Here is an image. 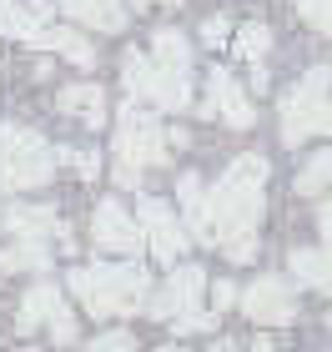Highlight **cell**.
<instances>
[{
	"label": "cell",
	"instance_id": "1",
	"mask_svg": "<svg viewBox=\"0 0 332 352\" xmlns=\"http://www.w3.org/2000/svg\"><path fill=\"white\" fill-rule=\"evenodd\" d=\"M262 182H267V162L262 156H236L227 166V176L201 197V206L186 212V227L201 242H227V236L257 232L262 221Z\"/></svg>",
	"mask_w": 332,
	"mask_h": 352
},
{
	"label": "cell",
	"instance_id": "2",
	"mask_svg": "<svg viewBox=\"0 0 332 352\" xmlns=\"http://www.w3.org/2000/svg\"><path fill=\"white\" fill-rule=\"evenodd\" d=\"M66 287L76 297H81V307L91 317H126L136 312L141 302H146V272H141L136 262H96V267H76Z\"/></svg>",
	"mask_w": 332,
	"mask_h": 352
},
{
	"label": "cell",
	"instance_id": "3",
	"mask_svg": "<svg viewBox=\"0 0 332 352\" xmlns=\"http://www.w3.org/2000/svg\"><path fill=\"white\" fill-rule=\"evenodd\" d=\"M60 156L30 131V126L5 121L0 126V191H36L56 176Z\"/></svg>",
	"mask_w": 332,
	"mask_h": 352
},
{
	"label": "cell",
	"instance_id": "4",
	"mask_svg": "<svg viewBox=\"0 0 332 352\" xmlns=\"http://www.w3.org/2000/svg\"><path fill=\"white\" fill-rule=\"evenodd\" d=\"M327 86H332V71L318 66L302 76L287 101H282V141L287 146H302L307 136H332V101H327Z\"/></svg>",
	"mask_w": 332,
	"mask_h": 352
},
{
	"label": "cell",
	"instance_id": "5",
	"mask_svg": "<svg viewBox=\"0 0 332 352\" xmlns=\"http://www.w3.org/2000/svg\"><path fill=\"white\" fill-rule=\"evenodd\" d=\"M121 76H126V86H131V96L156 101L162 111H186V106H192V86H186V76H192V71H171L156 56H136L131 51L121 60Z\"/></svg>",
	"mask_w": 332,
	"mask_h": 352
},
{
	"label": "cell",
	"instance_id": "6",
	"mask_svg": "<svg viewBox=\"0 0 332 352\" xmlns=\"http://www.w3.org/2000/svg\"><path fill=\"white\" fill-rule=\"evenodd\" d=\"M116 156L131 166H166V136L162 126H156L151 111H141L136 101L121 106V126H116Z\"/></svg>",
	"mask_w": 332,
	"mask_h": 352
},
{
	"label": "cell",
	"instance_id": "7",
	"mask_svg": "<svg viewBox=\"0 0 332 352\" xmlns=\"http://www.w3.org/2000/svg\"><path fill=\"white\" fill-rule=\"evenodd\" d=\"M36 327H45L56 342H76V317L66 307V297H60V287H51V282L30 287L21 312H15V332H36Z\"/></svg>",
	"mask_w": 332,
	"mask_h": 352
},
{
	"label": "cell",
	"instance_id": "8",
	"mask_svg": "<svg viewBox=\"0 0 332 352\" xmlns=\"http://www.w3.org/2000/svg\"><path fill=\"white\" fill-rule=\"evenodd\" d=\"M136 217H141V232H146L151 257H156V262H166V267H177V257L186 252V232L177 227L171 206H166L162 197H146V201L136 206Z\"/></svg>",
	"mask_w": 332,
	"mask_h": 352
},
{
	"label": "cell",
	"instance_id": "9",
	"mask_svg": "<svg viewBox=\"0 0 332 352\" xmlns=\"http://www.w3.org/2000/svg\"><path fill=\"white\" fill-rule=\"evenodd\" d=\"M242 312L252 317V322H262V327L292 322V317H297V292H292V282H282V277H257V282L242 292Z\"/></svg>",
	"mask_w": 332,
	"mask_h": 352
},
{
	"label": "cell",
	"instance_id": "10",
	"mask_svg": "<svg viewBox=\"0 0 332 352\" xmlns=\"http://www.w3.org/2000/svg\"><path fill=\"white\" fill-rule=\"evenodd\" d=\"M201 292H207V272H201V267H192V262H186V267H171L166 287L151 297V312L177 322V317L197 312V297H201Z\"/></svg>",
	"mask_w": 332,
	"mask_h": 352
},
{
	"label": "cell",
	"instance_id": "11",
	"mask_svg": "<svg viewBox=\"0 0 332 352\" xmlns=\"http://www.w3.org/2000/svg\"><path fill=\"white\" fill-rule=\"evenodd\" d=\"M91 236H96V247L106 252H136L141 247V217H131L121 201H101L96 217H91Z\"/></svg>",
	"mask_w": 332,
	"mask_h": 352
},
{
	"label": "cell",
	"instance_id": "12",
	"mask_svg": "<svg viewBox=\"0 0 332 352\" xmlns=\"http://www.w3.org/2000/svg\"><path fill=\"white\" fill-rule=\"evenodd\" d=\"M5 232L10 236H25V242H51V236H60V252H71V227L66 221H56L51 206H10L5 212Z\"/></svg>",
	"mask_w": 332,
	"mask_h": 352
},
{
	"label": "cell",
	"instance_id": "13",
	"mask_svg": "<svg viewBox=\"0 0 332 352\" xmlns=\"http://www.w3.org/2000/svg\"><path fill=\"white\" fill-rule=\"evenodd\" d=\"M207 116H221L227 126H252V101L242 96V86L232 81L227 71H212V81H207Z\"/></svg>",
	"mask_w": 332,
	"mask_h": 352
},
{
	"label": "cell",
	"instance_id": "14",
	"mask_svg": "<svg viewBox=\"0 0 332 352\" xmlns=\"http://www.w3.org/2000/svg\"><path fill=\"white\" fill-rule=\"evenodd\" d=\"M45 15L51 6L45 0H30V6H15V0H0V36H15V41H30V45H45Z\"/></svg>",
	"mask_w": 332,
	"mask_h": 352
},
{
	"label": "cell",
	"instance_id": "15",
	"mask_svg": "<svg viewBox=\"0 0 332 352\" xmlns=\"http://www.w3.org/2000/svg\"><path fill=\"white\" fill-rule=\"evenodd\" d=\"M60 10L91 30H121L126 25V0H60Z\"/></svg>",
	"mask_w": 332,
	"mask_h": 352
},
{
	"label": "cell",
	"instance_id": "16",
	"mask_svg": "<svg viewBox=\"0 0 332 352\" xmlns=\"http://www.w3.org/2000/svg\"><path fill=\"white\" fill-rule=\"evenodd\" d=\"M292 277L332 297V242L327 247H297L292 252Z\"/></svg>",
	"mask_w": 332,
	"mask_h": 352
},
{
	"label": "cell",
	"instance_id": "17",
	"mask_svg": "<svg viewBox=\"0 0 332 352\" xmlns=\"http://www.w3.org/2000/svg\"><path fill=\"white\" fill-rule=\"evenodd\" d=\"M56 111L86 121V126H101L106 121V96H101V86H66L56 96Z\"/></svg>",
	"mask_w": 332,
	"mask_h": 352
},
{
	"label": "cell",
	"instance_id": "18",
	"mask_svg": "<svg viewBox=\"0 0 332 352\" xmlns=\"http://www.w3.org/2000/svg\"><path fill=\"white\" fill-rule=\"evenodd\" d=\"M151 56L162 60V66H171V71H192V45H186L181 30H156Z\"/></svg>",
	"mask_w": 332,
	"mask_h": 352
},
{
	"label": "cell",
	"instance_id": "19",
	"mask_svg": "<svg viewBox=\"0 0 332 352\" xmlns=\"http://www.w3.org/2000/svg\"><path fill=\"white\" fill-rule=\"evenodd\" d=\"M45 262H51L45 242H25V236H15V247L0 252V272H30V267H45Z\"/></svg>",
	"mask_w": 332,
	"mask_h": 352
},
{
	"label": "cell",
	"instance_id": "20",
	"mask_svg": "<svg viewBox=\"0 0 332 352\" xmlns=\"http://www.w3.org/2000/svg\"><path fill=\"white\" fill-rule=\"evenodd\" d=\"M45 45H51L56 56H66L71 66H96V51L86 45V36H76V30H45Z\"/></svg>",
	"mask_w": 332,
	"mask_h": 352
},
{
	"label": "cell",
	"instance_id": "21",
	"mask_svg": "<svg viewBox=\"0 0 332 352\" xmlns=\"http://www.w3.org/2000/svg\"><path fill=\"white\" fill-rule=\"evenodd\" d=\"M327 186H332V151H318L302 166V176H297V191H302V197H318V191H327Z\"/></svg>",
	"mask_w": 332,
	"mask_h": 352
},
{
	"label": "cell",
	"instance_id": "22",
	"mask_svg": "<svg viewBox=\"0 0 332 352\" xmlns=\"http://www.w3.org/2000/svg\"><path fill=\"white\" fill-rule=\"evenodd\" d=\"M267 45H272V30H267L262 21H252V25L236 30V51H242L247 60H262V56H267Z\"/></svg>",
	"mask_w": 332,
	"mask_h": 352
},
{
	"label": "cell",
	"instance_id": "23",
	"mask_svg": "<svg viewBox=\"0 0 332 352\" xmlns=\"http://www.w3.org/2000/svg\"><path fill=\"white\" fill-rule=\"evenodd\" d=\"M56 156L60 162H66L76 176H81V182H91V176L101 171V162H96V151H76V146H56Z\"/></svg>",
	"mask_w": 332,
	"mask_h": 352
},
{
	"label": "cell",
	"instance_id": "24",
	"mask_svg": "<svg viewBox=\"0 0 332 352\" xmlns=\"http://www.w3.org/2000/svg\"><path fill=\"white\" fill-rule=\"evenodd\" d=\"M297 15H302L312 30H327L332 36V0H297Z\"/></svg>",
	"mask_w": 332,
	"mask_h": 352
},
{
	"label": "cell",
	"instance_id": "25",
	"mask_svg": "<svg viewBox=\"0 0 332 352\" xmlns=\"http://www.w3.org/2000/svg\"><path fill=\"white\" fill-rule=\"evenodd\" d=\"M221 252H227L232 262H252L257 257V232H242V236H227L221 242Z\"/></svg>",
	"mask_w": 332,
	"mask_h": 352
},
{
	"label": "cell",
	"instance_id": "26",
	"mask_svg": "<svg viewBox=\"0 0 332 352\" xmlns=\"http://www.w3.org/2000/svg\"><path fill=\"white\" fill-rule=\"evenodd\" d=\"M136 342H131V332H106V338H96L86 352H131Z\"/></svg>",
	"mask_w": 332,
	"mask_h": 352
},
{
	"label": "cell",
	"instance_id": "27",
	"mask_svg": "<svg viewBox=\"0 0 332 352\" xmlns=\"http://www.w3.org/2000/svg\"><path fill=\"white\" fill-rule=\"evenodd\" d=\"M212 327H217L212 312H186V317H177V332H212Z\"/></svg>",
	"mask_w": 332,
	"mask_h": 352
},
{
	"label": "cell",
	"instance_id": "28",
	"mask_svg": "<svg viewBox=\"0 0 332 352\" xmlns=\"http://www.w3.org/2000/svg\"><path fill=\"white\" fill-rule=\"evenodd\" d=\"M227 30H232L227 15H212V21L201 25V41H207V45H221V41H227Z\"/></svg>",
	"mask_w": 332,
	"mask_h": 352
},
{
	"label": "cell",
	"instance_id": "29",
	"mask_svg": "<svg viewBox=\"0 0 332 352\" xmlns=\"http://www.w3.org/2000/svg\"><path fill=\"white\" fill-rule=\"evenodd\" d=\"M212 302H217V312H227L232 302H236V287H232V282H217V287H212Z\"/></svg>",
	"mask_w": 332,
	"mask_h": 352
},
{
	"label": "cell",
	"instance_id": "30",
	"mask_svg": "<svg viewBox=\"0 0 332 352\" xmlns=\"http://www.w3.org/2000/svg\"><path fill=\"white\" fill-rule=\"evenodd\" d=\"M136 182H141V166L121 162V166H116V186H136Z\"/></svg>",
	"mask_w": 332,
	"mask_h": 352
},
{
	"label": "cell",
	"instance_id": "31",
	"mask_svg": "<svg viewBox=\"0 0 332 352\" xmlns=\"http://www.w3.org/2000/svg\"><path fill=\"white\" fill-rule=\"evenodd\" d=\"M318 227H322V236H327V242H332V201L322 206V212H318Z\"/></svg>",
	"mask_w": 332,
	"mask_h": 352
},
{
	"label": "cell",
	"instance_id": "32",
	"mask_svg": "<svg viewBox=\"0 0 332 352\" xmlns=\"http://www.w3.org/2000/svg\"><path fill=\"white\" fill-rule=\"evenodd\" d=\"M252 352H277V347L267 342V338H257V342H252Z\"/></svg>",
	"mask_w": 332,
	"mask_h": 352
},
{
	"label": "cell",
	"instance_id": "33",
	"mask_svg": "<svg viewBox=\"0 0 332 352\" xmlns=\"http://www.w3.org/2000/svg\"><path fill=\"white\" fill-rule=\"evenodd\" d=\"M212 352H236V347H232V342H217V347H212Z\"/></svg>",
	"mask_w": 332,
	"mask_h": 352
},
{
	"label": "cell",
	"instance_id": "34",
	"mask_svg": "<svg viewBox=\"0 0 332 352\" xmlns=\"http://www.w3.org/2000/svg\"><path fill=\"white\" fill-rule=\"evenodd\" d=\"M162 352H181V347H162Z\"/></svg>",
	"mask_w": 332,
	"mask_h": 352
},
{
	"label": "cell",
	"instance_id": "35",
	"mask_svg": "<svg viewBox=\"0 0 332 352\" xmlns=\"http://www.w3.org/2000/svg\"><path fill=\"white\" fill-rule=\"evenodd\" d=\"M25 352H36V347H25Z\"/></svg>",
	"mask_w": 332,
	"mask_h": 352
}]
</instances>
